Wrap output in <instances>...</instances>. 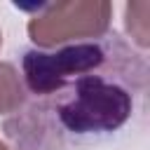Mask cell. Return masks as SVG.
<instances>
[{"instance_id":"obj_1","label":"cell","mask_w":150,"mask_h":150,"mask_svg":"<svg viewBox=\"0 0 150 150\" xmlns=\"http://www.w3.org/2000/svg\"><path fill=\"white\" fill-rule=\"evenodd\" d=\"M26 101L5 120L14 150H70L120 131L145 91V61L117 35L28 49Z\"/></svg>"},{"instance_id":"obj_2","label":"cell","mask_w":150,"mask_h":150,"mask_svg":"<svg viewBox=\"0 0 150 150\" xmlns=\"http://www.w3.org/2000/svg\"><path fill=\"white\" fill-rule=\"evenodd\" d=\"M112 2L108 0H61L40 5L28 19V38L35 49L98 40L110 33Z\"/></svg>"},{"instance_id":"obj_3","label":"cell","mask_w":150,"mask_h":150,"mask_svg":"<svg viewBox=\"0 0 150 150\" xmlns=\"http://www.w3.org/2000/svg\"><path fill=\"white\" fill-rule=\"evenodd\" d=\"M26 101V87L9 61H0V115H14Z\"/></svg>"},{"instance_id":"obj_4","label":"cell","mask_w":150,"mask_h":150,"mask_svg":"<svg viewBox=\"0 0 150 150\" xmlns=\"http://www.w3.org/2000/svg\"><path fill=\"white\" fill-rule=\"evenodd\" d=\"M148 9H150V5L145 0L129 2L124 7V28H127V33L134 38V42L141 49L148 47V19H145L148 16Z\"/></svg>"},{"instance_id":"obj_5","label":"cell","mask_w":150,"mask_h":150,"mask_svg":"<svg viewBox=\"0 0 150 150\" xmlns=\"http://www.w3.org/2000/svg\"><path fill=\"white\" fill-rule=\"evenodd\" d=\"M0 150H12V148H9L7 143H2V141H0Z\"/></svg>"},{"instance_id":"obj_6","label":"cell","mask_w":150,"mask_h":150,"mask_svg":"<svg viewBox=\"0 0 150 150\" xmlns=\"http://www.w3.org/2000/svg\"><path fill=\"white\" fill-rule=\"evenodd\" d=\"M0 47H2V30H0Z\"/></svg>"}]
</instances>
